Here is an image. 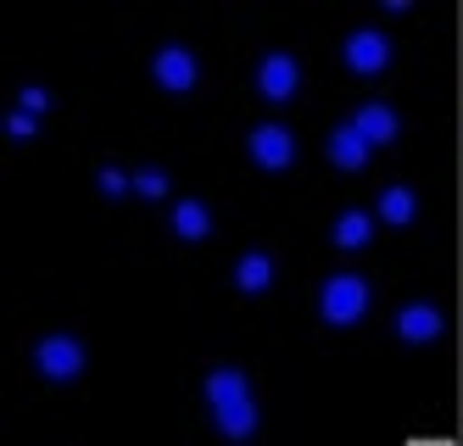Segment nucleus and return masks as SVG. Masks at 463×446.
I'll return each instance as SVG.
<instances>
[{
	"instance_id": "1",
	"label": "nucleus",
	"mask_w": 463,
	"mask_h": 446,
	"mask_svg": "<svg viewBox=\"0 0 463 446\" xmlns=\"http://www.w3.org/2000/svg\"><path fill=\"white\" fill-rule=\"evenodd\" d=\"M207 407H213V424L229 441H251L257 435V402L241 368H213L207 374Z\"/></svg>"
},
{
	"instance_id": "2",
	"label": "nucleus",
	"mask_w": 463,
	"mask_h": 446,
	"mask_svg": "<svg viewBox=\"0 0 463 446\" xmlns=\"http://www.w3.org/2000/svg\"><path fill=\"white\" fill-rule=\"evenodd\" d=\"M363 313H369V280H357V273H329L318 285V318L329 329H352V324H363Z\"/></svg>"
},
{
	"instance_id": "3",
	"label": "nucleus",
	"mask_w": 463,
	"mask_h": 446,
	"mask_svg": "<svg viewBox=\"0 0 463 446\" xmlns=\"http://www.w3.org/2000/svg\"><path fill=\"white\" fill-rule=\"evenodd\" d=\"M84 363H90V352H84V340H73V335H45L34 346V368L45 374V380H79Z\"/></svg>"
},
{
	"instance_id": "4",
	"label": "nucleus",
	"mask_w": 463,
	"mask_h": 446,
	"mask_svg": "<svg viewBox=\"0 0 463 446\" xmlns=\"http://www.w3.org/2000/svg\"><path fill=\"white\" fill-rule=\"evenodd\" d=\"M246 151H251V162L262 167V174H285V167L296 162V140H290L285 123H257L246 134Z\"/></svg>"
},
{
	"instance_id": "5",
	"label": "nucleus",
	"mask_w": 463,
	"mask_h": 446,
	"mask_svg": "<svg viewBox=\"0 0 463 446\" xmlns=\"http://www.w3.org/2000/svg\"><path fill=\"white\" fill-rule=\"evenodd\" d=\"M151 79H156V90H168V95H190L195 79H202V67H195L190 45H162L151 56Z\"/></svg>"
},
{
	"instance_id": "6",
	"label": "nucleus",
	"mask_w": 463,
	"mask_h": 446,
	"mask_svg": "<svg viewBox=\"0 0 463 446\" xmlns=\"http://www.w3.org/2000/svg\"><path fill=\"white\" fill-rule=\"evenodd\" d=\"M341 56H346V67H352L357 79H374V73L391 67V40H385L380 28H357V33H346Z\"/></svg>"
},
{
	"instance_id": "7",
	"label": "nucleus",
	"mask_w": 463,
	"mask_h": 446,
	"mask_svg": "<svg viewBox=\"0 0 463 446\" xmlns=\"http://www.w3.org/2000/svg\"><path fill=\"white\" fill-rule=\"evenodd\" d=\"M296 90H302V62L274 51V56H262L257 62V95L262 100H290Z\"/></svg>"
},
{
	"instance_id": "8",
	"label": "nucleus",
	"mask_w": 463,
	"mask_h": 446,
	"mask_svg": "<svg viewBox=\"0 0 463 446\" xmlns=\"http://www.w3.org/2000/svg\"><path fill=\"white\" fill-rule=\"evenodd\" d=\"M441 329H447V313L436 301H408L396 313V340H408V346H430V340H441Z\"/></svg>"
},
{
	"instance_id": "9",
	"label": "nucleus",
	"mask_w": 463,
	"mask_h": 446,
	"mask_svg": "<svg viewBox=\"0 0 463 446\" xmlns=\"http://www.w3.org/2000/svg\"><path fill=\"white\" fill-rule=\"evenodd\" d=\"M324 151H329V162H335L341 174H363V167H369V151H374V146L363 140V134H357V123L346 118L335 134H329V146H324Z\"/></svg>"
},
{
	"instance_id": "10",
	"label": "nucleus",
	"mask_w": 463,
	"mask_h": 446,
	"mask_svg": "<svg viewBox=\"0 0 463 446\" xmlns=\"http://www.w3.org/2000/svg\"><path fill=\"white\" fill-rule=\"evenodd\" d=\"M352 123H357V134H363L369 146H391L396 134H402V118H396L385 100H369V107H357V118H352Z\"/></svg>"
},
{
	"instance_id": "11",
	"label": "nucleus",
	"mask_w": 463,
	"mask_h": 446,
	"mask_svg": "<svg viewBox=\"0 0 463 446\" xmlns=\"http://www.w3.org/2000/svg\"><path fill=\"white\" fill-rule=\"evenodd\" d=\"M380 223H391V229H413V218H419V195L408 190V185H391L385 195H380Z\"/></svg>"
},
{
	"instance_id": "12",
	"label": "nucleus",
	"mask_w": 463,
	"mask_h": 446,
	"mask_svg": "<svg viewBox=\"0 0 463 446\" xmlns=\"http://www.w3.org/2000/svg\"><path fill=\"white\" fill-rule=\"evenodd\" d=\"M369 234H374V218L363 213V207H346L335 218V229H329V240H335L341 251H363V246H369Z\"/></svg>"
},
{
	"instance_id": "13",
	"label": "nucleus",
	"mask_w": 463,
	"mask_h": 446,
	"mask_svg": "<svg viewBox=\"0 0 463 446\" xmlns=\"http://www.w3.org/2000/svg\"><path fill=\"white\" fill-rule=\"evenodd\" d=\"M269 285H274V257H269V251H246V257L235 262V290L262 296Z\"/></svg>"
},
{
	"instance_id": "14",
	"label": "nucleus",
	"mask_w": 463,
	"mask_h": 446,
	"mask_svg": "<svg viewBox=\"0 0 463 446\" xmlns=\"http://www.w3.org/2000/svg\"><path fill=\"white\" fill-rule=\"evenodd\" d=\"M174 234H179V240H207V234H213L207 201H179V207H174Z\"/></svg>"
},
{
	"instance_id": "15",
	"label": "nucleus",
	"mask_w": 463,
	"mask_h": 446,
	"mask_svg": "<svg viewBox=\"0 0 463 446\" xmlns=\"http://www.w3.org/2000/svg\"><path fill=\"white\" fill-rule=\"evenodd\" d=\"M135 190H140L146 201H156V195H168V174H162V167H140V174H135Z\"/></svg>"
},
{
	"instance_id": "16",
	"label": "nucleus",
	"mask_w": 463,
	"mask_h": 446,
	"mask_svg": "<svg viewBox=\"0 0 463 446\" xmlns=\"http://www.w3.org/2000/svg\"><path fill=\"white\" fill-rule=\"evenodd\" d=\"M95 185H101V195H123V190H135V174H123V167H101Z\"/></svg>"
},
{
	"instance_id": "17",
	"label": "nucleus",
	"mask_w": 463,
	"mask_h": 446,
	"mask_svg": "<svg viewBox=\"0 0 463 446\" xmlns=\"http://www.w3.org/2000/svg\"><path fill=\"white\" fill-rule=\"evenodd\" d=\"M17 112H28V118H40V112H51V90H40V84H28V90L17 95Z\"/></svg>"
},
{
	"instance_id": "18",
	"label": "nucleus",
	"mask_w": 463,
	"mask_h": 446,
	"mask_svg": "<svg viewBox=\"0 0 463 446\" xmlns=\"http://www.w3.org/2000/svg\"><path fill=\"white\" fill-rule=\"evenodd\" d=\"M6 134H12L17 146H23V140H34V118H28V112H12V118H6Z\"/></svg>"
}]
</instances>
